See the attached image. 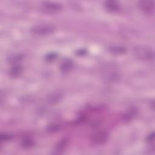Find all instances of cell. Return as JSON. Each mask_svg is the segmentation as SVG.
<instances>
[{"label": "cell", "instance_id": "1", "mask_svg": "<svg viewBox=\"0 0 155 155\" xmlns=\"http://www.w3.org/2000/svg\"><path fill=\"white\" fill-rule=\"evenodd\" d=\"M136 55L141 58L144 59L151 60L154 58V53L151 49L146 47H139L136 49Z\"/></svg>", "mask_w": 155, "mask_h": 155}, {"label": "cell", "instance_id": "2", "mask_svg": "<svg viewBox=\"0 0 155 155\" xmlns=\"http://www.w3.org/2000/svg\"><path fill=\"white\" fill-rule=\"evenodd\" d=\"M53 30V27L50 25H41L34 28L33 31L38 34L50 33Z\"/></svg>", "mask_w": 155, "mask_h": 155}, {"label": "cell", "instance_id": "3", "mask_svg": "<svg viewBox=\"0 0 155 155\" xmlns=\"http://www.w3.org/2000/svg\"><path fill=\"white\" fill-rule=\"evenodd\" d=\"M140 8L147 12H151L154 9V2L153 1H141L139 2Z\"/></svg>", "mask_w": 155, "mask_h": 155}, {"label": "cell", "instance_id": "4", "mask_svg": "<svg viewBox=\"0 0 155 155\" xmlns=\"http://www.w3.org/2000/svg\"><path fill=\"white\" fill-rule=\"evenodd\" d=\"M43 6L46 10H48L49 11H56L61 8L59 4H55V3H50V2L44 3L43 4Z\"/></svg>", "mask_w": 155, "mask_h": 155}]
</instances>
